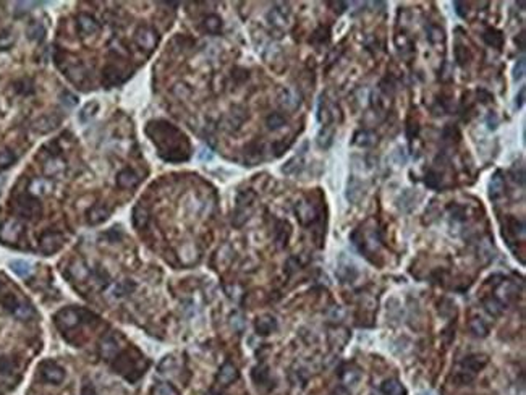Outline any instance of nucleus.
Instances as JSON below:
<instances>
[{"label":"nucleus","instance_id":"nucleus-1","mask_svg":"<svg viewBox=\"0 0 526 395\" xmlns=\"http://www.w3.org/2000/svg\"><path fill=\"white\" fill-rule=\"evenodd\" d=\"M147 133L160 149V157L169 162H182L190 157V144L180 130L167 122H152L147 127Z\"/></svg>","mask_w":526,"mask_h":395},{"label":"nucleus","instance_id":"nucleus-2","mask_svg":"<svg viewBox=\"0 0 526 395\" xmlns=\"http://www.w3.org/2000/svg\"><path fill=\"white\" fill-rule=\"evenodd\" d=\"M351 240L356 248L363 253V256L376 264V258L381 254L382 246V236L379 227H377V222L374 219H369L366 224L358 227L351 233Z\"/></svg>","mask_w":526,"mask_h":395},{"label":"nucleus","instance_id":"nucleus-3","mask_svg":"<svg viewBox=\"0 0 526 395\" xmlns=\"http://www.w3.org/2000/svg\"><path fill=\"white\" fill-rule=\"evenodd\" d=\"M254 200H256V194H254V191H251V190H245V191L238 193L236 206H235V216H233L235 227L243 225L245 222L250 219Z\"/></svg>","mask_w":526,"mask_h":395},{"label":"nucleus","instance_id":"nucleus-4","mask_svg":"<svg viewBox=\"0 0 526 395\" xmlns=\"http://www.w3.org/2000/svg\"><path fill=\"white\" fill-rule=\"evenodd\" d=\"M88 314L89 312L78 308H65L55 314V324L62 331H70V329H75L81 323H85V318Z\"/></svg>","mask_w":526,"mask_h":395},{"label":"nucleus","instance_id":"nucleus-5","mask_svg":"<svg viewBox=\"0 0 526 395\" xmlns=\"http://www.w3.org/2000/svg\"><path fill=\"white\" fill-rule=\"evenodd\" d=\"M295 214H297V219L303 227H311L320 217L319 208L311 200H300L295 204Z\"/></svg>","mask_w":526,"mask_h":395},{"label":"nucleus","instance_id":"nucleus-6","mask_svg":"<svg viewBox=\"0 0 526 395\" xmlns=\"http://www.w3.org/2000/svg\"><path fill=\"white\" fill-rule=\"evenodd\" d=\"M120 339L115 332H107L99 342V355L102 360H115L120 353Z\"/></svg>","mask_w":526,"mask_h":395},{"label":"nucleus","instance_id":"nucleus-7","mask_svg":"<svg viewBox=\"0 0 526 395\" xmlns=\"http://www.w3.org/2000/svg\"><path fill=\"white\" fill-rule=\"evenodd\" d=\"M138 361H141V358H130L128 355H123L115 360L113 369L123 377H127V379H130V373H135L138 379L144 373V368H138Z\"/></svg>","mask_w":526,"mask_h":395},{"label":"nucleus","instance_id":"nucleus-8","mask_svg":"<svg viewBox=\"0 0 526 395\" xmlns=\"http://www.w3.org/2000/svg\"><path fill=\"white\" fill-rule=\"evenodd\" d=\"M16 211H18L23 217H36L41 214V204L36 198H32L29 194H23L16 200Z\"/></svg>","mask_w":526,"mask_h":395},{"label":"nucleus","instance_id":"nucleus-9","mask_svg":"<svg viewBox=\"0 0 526 395\" xmlns=\"http://www.w3.org/2000/svg\"><path fill=\"white\" fill-rule=\"evenodd\" d=\"M135 41L139 47L144 49V51H152V49L157 46L159 36H157V32L149 26H139L136 29Z\"/></svg>","mask_w":526,"mask_h":395},{"label":"nucleus","instance_id":"nucleus-10","mask_svg":"<svg viewBox=\"0 0 526 395\" xmlns=\"http://www.w3.org/2000/svg\"><path fill=\"white\" fill-rule=\"evenodd\" d=\"M41 376H43L44 381L51 384H60L63 382L67 374H65V369L57 363H54V361H44V363L41 365Z\"/></svg>","mask_w":526,"mask_h":395},{"label":"nucleus","instance_id":"nucleus-11","mask_svg":"<svg viewBox=\"0 0 526 395\" xmlns=\"http://www.w3.org/2000/svg\"><path fill=\"white\" fill-rule=\"evenodd\" d=\"M488 363H489V358L486 355H479V353H476V355L465 357L462 360V363H460V369L468 373V374H471V376H476Z\"/></svg>","mask_w":526,"mask_h":395},{"label":"nucleus","instance_id":"nucleus-12","mask_svg":"<svg viewBox=\"0 0 526 395\" xmlns=\"http://www.w3.org/2000/svg\"><path fill=\"white\" fill-rule=\"evenodd\" d=\"M23 227L16 220H7L4 225H0V240L5 243H15L20 238Z\"/></svg>","mask_w":526,"mask_h":395},{"label":"nucleus","instance_id":"nucleus-13","mask_svg":"<svg viewBox=\"0 0 526 395\" xmlns=\"http://www.w3.org/2000/svg\"><path fill=\"white\" fill-rule=\"evenodd\" d=\"M236 379H238V369L233 363H230V361H227V363L220 366L219 373L216 376V382L220 387H227V385L233 384Z\"/></svg>","mask_w":526,"mask_h":395},{"label":"nucleus","instance_id":"nucleus-14","mask_svg":"<svg viewBox=\"0 0 526 395\" xmlns=\"http://www.w3.org/2000/svg\"><path fill=\"white\" fill-rule=\"evenodd\" d=\"M63 245V236L59 232H47L41 238V251L46 254L55 253Z\"/></svg>","mask_w":526,"mask_h":395},{"label":"nucleus","instance_id":"nucleus-15","mask_svg":"<svg viewBox=\"0 0 526 395\" xmlns=\"http://www.w3.org/2000/svg\"><path fill=\"white\" fill-rule=\"evenodd\" d=\"M136 285L133 281H130V279H125V281H118L115 282L110 289H109V296L112 300H120V298H125V296H130L131 293L135 292Z\"/></svg>","mask_w":526,"mask_h":395},{"label":"nucleus","instance_id":"nucleus-16","mask_svg":"<svg viewBox=\"0 0 526 395\" xmlns=\"http://www.w3.org/2000/svg\"><path fill=\"white\" fill-rule=\"evenodd\" d=\"M505 235H507V238L513 236V240H518V236H520V240H523L524 238V222L521 219L518 220L516 217L508 216L505 219V227H504V236Z\"/></svg>","mask_w":526,"mask_h":395},{"label":"nucleus","instance_id":"nucleus-17","mask_svg":"<svg viewBox=\"0 0 526 395\" xmlns=\"http://www.w3.org/2000/svg\"><path fill=\"white\" fill-rule=\"evenodd\" d=\"M59 123H60V118L55 117V115H44V117L37 118L32 123V128L39 131V133H49V131H52L59 127Z\"/></svg>","mask_w":526,"mask_h":395},{"label":"nucleus","instance_id":"nucleus-18","mask_svg":"<svg viewBox=\"0 0 526 395\" xmlns=\"http://www.w3.org/2000/svg\"><path fill=\"white\" fill-rule=\"evenodd\" d=\"M88 222L91 225H97V224H102L104 220L109 219L110 216V211L105 208V206L102 204H94L91 209L88 211Z\"/></svg>","mask_w":526,"mask_h":395},{"label":"nucleus","instance_id":"nucleus-19","mask_svg":"<svg viewBox=\"0 0 526 395\" xmlns=\"http://www.w3.org/2000/svg\"><path fill=\"white\" fill-rule=\"evenodd\" d=\"M361 377V371L356 365H345L340 369V379L345 385H355Z\"/></svg>","mask_w":526,"mask_h":395},{"label":"nucleus","instance_id":"nucleus-20","mask_svg":"<svg viewBox=\"0 0 526 395\" xmlns=\"http://www.w3.org/2000/svg\"><path fill=\"white\" fill-rule=\"evenodd\" d=\"M254 327H256V332L259 335H269L277 329V321H275V318L266 314V316H261L256 319Z\"/></svg>","mask_w":526,"mask_h":395},{"label":"nucleus","instance_id":"nucleus-21","mask_svg":"<svg viewBox=\"0 0 526 395\" xmlns=\"http://www.w3.org/2000/svg\"><path fill=\"white\" fill-rule=\"evenodd\" d=\"M138 182H139V177L133 169H125L117 175V185L120 188H125V190L136 186Z\"/></svg>","mask_w":526,"mask_h":395},{"label":"nucleus","instance_id":"nucleus-22","mask_svg":"<svg viewBox=\"0 0 526 395\" xmlns=\"http://www.w3.org/2000/svg\"><path fill=\"white\" fill-rule=\"evenodd\" d=\"M482 41L486 43L489 47H496V49H502L504 46V32L499 31L496 28H488L482 34Z\"/></svg>","mask_w":526,"mask_h":395},{"label":"nucleus","instance_id":"nucleus-23","mask_svg":"<svg viewBox=\"0 0 526 395\" xmlns=\"http://www.w3.org/2000/svg\"><path fill=\"white\" fill-rule=\"evenodd\" d=\"M289 15H290V10L287 8V5H282V8L280 7L272 8V10L269 12L267 18L270 20V23H272L274 26H285L287 20H289Z\"/></svg>","mask_w":526,"mask_h":395},{"label":"nucleus","instance_id":"nucleus-24","mask_svg":"<svg viewBox=\"0 0 526 395\" xmlns=\"http://www.w3.org/2000/svg\"><path fill=\"white\" fill-rule=\"evenodd\" d=\"M78 28L83 34H94V32L99 29V24L93 18L91 15H79L78 16Z\"/></svg>","mask_w":526,"mask_h":395},{"label":"nucleus","instance_id":"nucleus-25","mask_svg":"<svg viewBox=\"0 0 526 395\" xmlns=\"http://www.w3.org/2000/svg\"><path fill=\"white\" fill-rule=\"evenodd\" d=\"M482 304L491 316H500L505 309V304L502 301H499L494 295L488 296V298H482Z\"/></svg>","mask_w":526,"mask_h":395},{"label":"nucleus","instance_id":"nucleus-26","mask_svg":"<svg viewBox=\"0 0 526 395\" xmlns=\"http://www.w3.org/2000/svg\"><path fill=\"white\" fill-rule=\"evenodd\" d=\"M290 233H292L290 225L287 224L285 220H278L277 227H275V240H277V245L280 246V248L287 246V242H289Z\"/></svg>","mask_w":526,"mask_h":395},{"label":"nucleus","instance_id":"nucleus-27","mask_svg":"<svg viewBox=\"0 0 526 395\" xmlns=\"http://www.w3.org/2000/svg\"><path fill=\"white\" fill-rule=\"evenodd\" d=\"M381 390H382L385 395H407L405 387H403V385H401V382L397 381V379H387V381H384L382 385H381Z\"/></svg>","mask_w":526,"mask_h":395},{"label":"nucleus","instance_id":"nucleus-28","mask_svg":"<svg viewBox=\"0 0 526 395\" xmlns=\"http://www.w3.org/2000/svg\"><path fill=\"white\" fill-rule=\"evenodd\" d=\"M262 159V146L258 143H253L245 149V161L248 162V166H254Z\"/></svg>","mask_w":526,"mask_h":395},{"label":"nucleus","instance_id":"nucleus-29","mask_svg":"<svg viewBox=\"0 0 526 395\" xmlns=\"http://www.w3.org/2000/svg\"><path fill=\"white\" fill-rule=\"evenodd\" d=\"M504 193H505V180H504L502 174L497 172L491 180V198L492 200H497V198L502 196Z\"/></svg>","mask_w":526,"mask_h":395},{"label":"nucleus","instance_id":"nucleus-30","mask_svg":"<svg viewBox=\"0 0 526 395\" xmlns=\"http://www.w3.org/2000/svg\"><path fill=\"white\" fill-rule=\"evenodd\" d=\"M70 272H71V279H75L76 282L86 281V279L89 277V274H91V272H89L88 266L85 264V262H81V261L73 262L71 267H70Z\"/></svg>","mask_w":526,"mask_h":395},{"label":"nucleus","instance_id":"nucleus-31","mask_svg":"<svg viewBox=\"0 0 526 395\" xmlns=\"http://www.w3.org/2000/svg\"><path fill=\"white\" fill-rule=\"evenodd\" d=\"M280 102L287 109H297L300 105V96L293 89H284L280 94Z\"/></svg>","mask_w":526,"mask_h":395},{"label":"nucleus","instance_id":"nucleus-32","mask_svg":"<svg viewBox=\"0 0 526 395\" xmlns=\"http://www.w3.org/2000/svg\"><path fill=\"white\" fill-rule=\"evenodd\" d=\"M203 28L206 32H209V34H219V32L222 31V20L217 15H209L204 18Z\"/></svg>","mask_w":526,"mask_h":395},{"label":"nucleus","instance_id":"nucleus-33","mask_svg":"<svg viewBox=\"0 0 526 395\" xmlns=\"http://www.w3.org/2000/svg\"><path fill=\"white\" fill-rule=\"evenodd\" d=\"M12 312H13L15 318H18V319H21V321H28V319H31L32 316H34V311H32L31 304L21 303V301L16 303V306L13 308Z\"/></svg>","mask_w":526,"mask_h":395},{"label":"nucleus","instance_id":"nucleus-34","mask_svg":"<svg viewBox=\"0 0 526 395\" xmlns=\"http://www.w3.org/2000/svg\"><path fill=\"white\" fill-rule=\"evenodd\" d=\"M149 222V212H147L143 206H136L133 211V224L136 228H144Z\"/></svg>","mask_w":526,"mask_h":395},{"label":"nucleus","instance_id":"nucleus-35","mask_svg":"<svg viewBox=\"0 0 526 395\" xmlns=\"http://www.w3.org/2000/svg\"><path fill=\"white\" fill-rule=\"evenodd\" d=\"M269 376H270V374H269V368H267L266 365H258L256 368L253 369V373H251L253 381L256 382L258 385L267 384V382H269Z\"/></svg>","mask_w":526,"mask_h":395},{"label":"nucleus","instance_id":"nucleus-36","mask_svg":"<svg viewBox=\"0 0 526 395\" xmlns=\"http://www.w3.org/2000/svg\"><path fill=\"white\" fill-rule=\"evenodd\" d=\"M424 183L427 188H431V190H439L442 185V174L434 169L427 170V174L424 175Z\"/></svg>","mask_w":526,"mask_h":395},{"label":"nucleus","instance_id":"nucleus-37","mask_svg":"<svg viewBox=\"0 0 526 395\" xmlns=\"http://www.w3.org/2000/svg\"><path fill=\"white\" fill-rule=\"evenodd\" d=\"M454 52H455V60H457V63L460 65V67H465V65L470 63V60H471V52H470V49H468L466 46L457 44Z\"/></svg>","mask_w":526,"mask_h":395},{"label":"nucleus","instance_id":"nucleus-38","mask_svg":"<svg viewBox=\"0 0 526 395\" xmlns=\"http://www.w3.org/2000/svg\"><path fill=\"white\" fill-rule=\"evenodd\" d=\"M10 269L13 270V272L18 275V277H26L29 275L31 272V264L28 261H23V259H15V261H10Z\"/></svg>","mask_w":526,"mask_h":395},{"label":"nucleus","instance_id":"nucleus-39","mask_svg":"<svg viewBox=\"0 0 526 395\" xmlns=\"http://www.w3.org/2000/svg\"><path fill=\"white\" fill-rule=\"evenodd\" d=\"M353 143L358 144V146H363V147L373 146L376 143V135L371 133V131H368V130L358 131V133L355 135V139H353Z\"/></svg>","mask_w":526,"mask_h":395},{"label":"nucleus","instance_id":"nucleus-40","mask_svg":"<svg viewBox=\"0 0 526 395\" xmlns=\"http://www.w3.org/2000/svg\"><path fill=\"white\" fill-rule=\"evenodd\" d=\"M285 123H287V118H285V115L280 113V112H272V113H270L269 117L266 118L267 128L272 130V131L278 130V128H282V127L285 125Z\"/></svg>","mask_w":526,"mask_h":395},{"label":"nucleus","instance_id":"nucleus-41","mask_svg":"<svg viewBox=\"0 0 526 395\" xmlns=\"http://www.w3.org/2000/svg\"><path fill=\"white\" fill-rule=\"evenodd\" d=\"M97 112H99V104H97V102H89V104H86V107H83V110H81L79 120L83 123H86L89 120H93L97 115Z\"/></svg>","mask_w":526,"mask_h":395},{"label":"nucleus","instance_id":"nucleus-42","mask_svg":"<svg viewBox=\"0 0 526 395\" xmlns=\"http://www.w3.org/2000/svg\"><path fill=\"white\" fill-rule=\"evenodd\" d=\"M470 329H471V332L474 335H479V337H486L488 332H489L486 323H484L481 318H473L470 321Z\"/></svg>","mask_w":526,"mask_h":395},{"label":"nucleus","instance_id":"nucleus-43","mask_svg":"<svg viewBox=\"0 0 526 395\" xmlns=\"http://www.w3.org/2000/svg\"><path fill=\"white\" fill-rule=\"evenodd\" d=\"M329 37H331V29H329V26H319L316 31L313 37H311V41H313L314 44L317 46H322L324 43H327Z\"/></svg>","mask_w":526,"mask_h":395},{"label":"nucleus","instance_id":"nucleus-44","mask_svg":"<svg viewBox=\"0 0 526 395\" xmlns=\"http://www.w3.org/2000/svg\"><path fill=\"white\" fill-rule=\"evenodd\" d=\"M427 39H429L431 44H440V43H443L446 36H443V31L439 26L431 24V26L427 28Z\"/></svg>","mask_w":526,"mask_h":395},{"label":"nucleus","instance_id":"nucleus-45","mask_svg":"<svg viewBox=\"0 0 526 395\" xmlns=\"http://www.w3.org/2000/svg\"><path fill=\"white\" fill-rule=\"evenodd\" d=\"M94 281H96V285L99 287V289H105V287L110 284V277L104 267H97L94 270Z\"/></svg>","mask_w":526,"mask_h":395},{"label":"nucleus","instance_id":"nucleus-46","mask_svg":"<svg viewBox=\"0 0 526 395\" xmlns=\"http://www.w3.org/2000/svg\"><path fill=\"white\" fill-rule=\"evenodd\" d=\"M44 34H46V29L41 23H34L31 24L29 29H28V37L31 41H43L44 39Z\"/></svg>","mask_w":526,"mask_h":395},{"label":"nucleus","instance_id":"nucleus-47","mask_svg":"<svg viewBox=\"0 0 526 395\" xmlns=\"http://www.w3.org/2000/svg\"><path fill=\"white\" fill-rule=\"evenodd\" d=\"M460 138V131L457 127L454 125H447L446 128L442 130V139L443 141H457Z\"/></svg>","mask_w":526,"mask_h":395},{"label":"nucleus","instance_id":"nucleus-48","mask_svg":"<svg viewBox=\"0 0 526 395\" xmlns=\"http://www.w3.org/2000/svg\"><path fill=\"white\" fill-rule=\"evenodd\" d=\"M152 395H178V392L170 384H157L152 389Z\"/></svg>","mask_w":526,"mask_h":395},{"label":"nucleus","instance_id":"nucleus-49","mask_svg":"<svg viewBox=\"0 0 526 395\" xmlns=\"http://www.w3.org/2000/svg\"><path fill=\"white\" fill-rule=\"evenodd\" d=\"M418 135H420V125H418L416 120L410 118L407 123V138L410 139V141H413Z\"/></svg>","mask_w":526,"mask_h":395},{"label":"nucleus","instance_id":"nucleus-50","mask_svg":"<svg viewBox=\"0 0 526 395\" xmlns=\"http://www.w3.org/2000/svg\"><path fill=\"white\" fill-rule=\"evenodd\" d=\"M15 161H16V155L12 151H2V152H0V169L10 167Z\"/></svg>","mask_w":526,"mask_h":395},{"label":"nucleus","instance_id":"nucleus-51","mask_svg":"<svg viewBox=\"0 0 526 395\" xmlns=\"http://www.w3.org/2000/svg\"><path fill=\"white\" fill-rule=\"evenodd\" d=\"M60 102H62L65 107H68V109H73V107H75V105L78 104V97H76L75 94L68 93V91H63V93L60 94Z\"/></svg>","mask_w":526,"mask_h":395},{"label":"nucleus","instance_id":"nucleus-52","mask_svg":"<svg viewBox=\"0 0 526 395\" xmlns=\"http://www.w3.org/2000/svg\"><path fill=\"white\" fill-rule=\"evenodd\" d=\"M174 368H175V358H174V357H167V358H164V360L160 361V365H159V373H160V374H166V373L172 371Z\"/></svg>","mask_w":526,"mask_h":395},{"label":"nucleus","instance_id":"nucleus-53","mask_svg":"<svg viewBox=\"0 0 526 395\" xmlns=\"http://www.w3.org/2000/svg\"><path fill=\"white\" fill-rule=\"evenodd\" d=\"M449 211H450V214H452V217H454L455 220H465L466 217H465V208H463V206H458V204H452L450 206V208H449Z\"/></svg>","mask_w":526,"mask_h":395},{"label":"nucleus","instance_id":"nucleus-54","mask_svg":"<svg viewBox=\"0 0 526 395\" xmlns=\"http://www.w3.org/2000/svg\"><path fill=\"white\" fill-rule=\"evenodd\" d=\"M523 75H524V59L521 57V59L516 62L515 67H513V80L518 81V80L523 78Z\"/></svg>","mask_w":526,"mask_h":395},{"label":"nucleus","instance_id":"nucleus-55","mask_svg":"<svg viewBox=\"0 0 526 395\" xmlns=\"http://www.w3.org/2000/svg\"><path fill=\"white\" fill-rule=\"evenodd\" d=\"M289 146H290V141H278V143H274V151H275V155H282L284 154V151L285 149H289Z\"/></svg>","mask_w":526,"mask_h":395},{"label":"nucleus","instance_id":"nucleus-56","mask_svg":"<svg viewBox=\"0 0 526 395\" xmlns=\"http://www.w3.org/2000/svg\"><path fill=\"white\" fill-rule=\"evenodd\" d=\"M454 7H455V12L462 16V18H465L466 13H468V5L463 2H454Z\"/></svg>","mask_w":526,"mask_h":395},{"label":"nucleus","instance_id":"nucleus-57","mask_svg":"<svg viewBox=\"0 0 526 395\" xmlns=\"http://www.w3.org/2000/svg\"><path fill=\"white\" fill-rule=\"evenodd\" d=\"M491 99H492V96H491V93L486 91V89H478V101H481V102H489Z\"/></svg>","mask_w":526,"mask_h":395},{"label":"nucleus","instance_id":"nucleus-58","mask_svg":"<svg viewBox=\"0 0 526 395\" xmlns=\"http://www.w3.org/2000/svg\"><path fill=\"white\" fill-rule=\"evenodd\" d=\"M83 395H97L96 389L93 387V384H86L83 387Z\"/></svg>","mask_w":526,"mask_h":395},{"label":"nucleus","instance_id":"nucleus-59","mask_svg":"<svg viewBox=\"0 0 526 395\" xmlns=\"http://www.w3.org/2000/svg\"><path fill=\"white\" fill-rule=\"evenodd\" d=\"M523 97H524V88H521V91H520V99H516V105L518 107L523 105Z\"/></svg>","mask_w":526,"mask_h":395}]
</instances>
